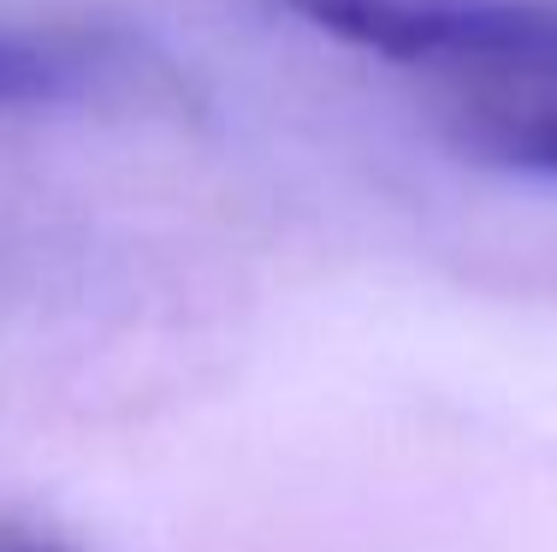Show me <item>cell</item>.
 <instances>
[{
	"label": "cell",
	"mask_w": 557,
	"mask_h": 552,
	"mask_svg": "<svg viewBox=\"0 0 557 552\" xmlns=\"http://www.w3.org/2000/svg\"><path fill=\"white\" fill-rule=\"evenodd\" d=\"M273 7L374 60L428 72L557 77V7L534 0H273Z\"/></svg>",
	"instance_id": "6da1fadb"
},
{
	"label": "cell",
	"mask_w": 557,
	"mask_h": 552,
	"mask_svg": "<svg viewBox=\"0 0 557 552\" xmlns=\"http://www.w3.org/2000/svg\"><path fill=\"white\" fill-rule=\"evenodd\" d=\"M457 143L493 167L557 179V96L528 101H481L457 120Z\"/></svg>",
	"instance_id": "7a4b0ae2"
},
{
	"label": "cell",
	"mask_w": 557,
	"mask_h": 552,
	"mask_svg": "<svg viewBox=\"0 0 557 552\" xmlns=\"http://www.w3.org/2000/svg\"><path fill=\"white\" fill-rule=\"evenodd\" d=\"M72 84V65L54 48L30 42V36L0 30V108H36V101H54Z\"/></svg>",
	"instance_id": "3957f363"
},
{
	"label": "cell",
	"mask_w": 557,
	"mask_h": 552,
	"mask_svg": "<svg viewBox=\"0 0 557 552\" xmlns=\"http://www.w3.org/2000/svg\"><path fill=\"white\" fill-rule=\"evenodd\" d=\"M0 552H77V547H65L60 535L30 529V523H18V517H0Z\"/></svg>",
	"instance_id": "277c9868"
}]
</instances>
